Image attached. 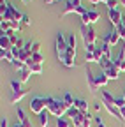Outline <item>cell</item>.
Here are the masks:
<instances>
[{
	"label": "cell",
	"instance_id": "7c38bea8",
	"mask_svg": "<svg viewBox=\"0 0 125 127\" xmlns=\"http://www.w3.org/2000/svg\"><path fill=\"white\" fill-rule=\"evenodd\" d=\"M102 72L109 78V79H116L118 76H120V71L115 67V64H111V65H109V67H106V69H102Z\"/></svg>",
	"mask_w": 125,
	"mask_h": 127
},
{
	"label": "cell",
	"instance_id": "484cf974",
	"mask_svg": "<svg viewBox=\"0 0 125 127\" xmlns=\"http://www.w3.org/2000/svg\"><path fill=\"white\" fill-rule=\"evenodd\" d=\"M62 101H64V102H65V106H67V108L71 109V108L74 106V101H76V99L72 97L71 94H65V95H64V99H62Z\"/></svg>",
	"mask_w": 125,
	"mask_h": 127
},
{
	"label": "cell",
	"instance_id": "3957f363",
	"mask_svg": "<svg viewBox=\"0 0 125 127\" xmlns=\"http://www.w3.org/2000/svg\"><path fill=\"white\" fill-rule=\"evenodd\" d=\"M55 48H56V57H58V60L62 62V60H64V57H65V53H67V50H69V42H67V39L64 37V34H58V35H56Z\"/></svg>",
	"mask_w": 125,
	"mask_h": 127
},
{
	"label": "cell",
	"instance_id": "d590c367",
	"mask_svg": "<svg viewBox=\"0 0 125 127\" xmlns=\"http://www.w3.org/2000/svg\"><path fill=\"white\" fill-rule=\"evenodd\" d=\"M95 124H97V127H106V124L102 122V118H100V117H95Z\"/></svg>",
	"mask_w": 125,
	"mask_h": 127
},
{
	"label": "cell",
	"instance_id": "4dcf8cb0",
	"mask_svg": "<svg viewBox=\"0 0 125 127\" xmlns=\"http://www.w3.org/2000/svg\"><path fill=\"white\" fill-rule=\"evenodd\" d=\"M7 7H9V4H7V0H0V16H2L5 11H7Z\"/></svg>",
	"mask_w": 125,
	"mask_h": 127
},
{
	"label": "cell",
	"instance_id": "d4e9b609",
	"mask_svg": "<svg viewBox=\"0 0 125 127\" xmlns=\"http://www.w3.org/2000/svg\"><path fill=\"white\" fill-rule=\"evenodd\" d=\"M107 81H109V78L100 71V74L97 76V83H99V87H106V85H107Z\"/></svg>",
	"mask_w": 125,
	"mask_h": 127
},
{
	"label": "cell",
	"instance_id": "ffe728a7",
	"mask_svg": "<svg viewBox=\"0 0 125 127\" xmlns=\"http://www.w3.org/2000/svg\"><path fill=\"white\" fill-rule=\"evenodd\" d=\"M18 118H20V122L25 125V127H32V122H30L28 118H26V115H25V111L21 109V108H18Z\"/></svg>",
	"mask_w": 125,
	"mask_h": 127
},
{
	"label": "cell",
	"instance_id": "277c9868",
	"mask_svg": "<svg viewBox=\"0 0 125 127\" xmlns=\"http://www.w3.org/2000/svg\"><path fill=\"white\" fill-rule=\"evenodd\" d=\"M30 111L35 115H41L42 111L46 109V97L44 95H35V97H32V101H30Z\"/></svg>",
	"mask_w": 125,
	"mask_h": 127
},
{
	"label": "cell",
	"instance_id": "f1b7e54d",
	"mask_svg": "<svg viewBox=\"0 0 125 127\" xmlns=\"http://www.w3.org/2000/svg\"><path fill=\"white\" fill-rule=\"evenodd\" d=\"M79 113H81V111L77 109V108H74V106H72V108H71V109L67 111V115H69V118H74V117H77Z\"/></svg>",
	"mask_w": 125,
	"mask_h": 127
},
{
	"label": "cell",
	"instance_id": "2e32d148",
	"mask_svg": "<svg viewBox=\"0 0 125 127\" xmlns=\"http://www.w3.org/2000/svg\"><path fill=\"white\" fill-rule=\"evenodd\" d=\"M25 50H28L32 55H35V53H41V42L39 41H32V42H26L25 44Z\"/></svg>",
	"mask_w": 125,
	"mask_h": 127
},
{
	"label": "cell",
	"instance_id": "e575fe53",
	"mask_svg": "<svg viewBox=\"0 0 125 127\" xmlns=\"http://www.w3.org/2000/svg\"><path fill=\"white\" fill-rule=\"evenodd\" d=\"M32 60H34L35 64H42V62H44V58H42V55H41V53H35V55H32Z\"/></svg>",
	"mask_w": 125,
	"mask_h": 127
},
{
	"label": "cell",
	"instance_id": "5b68a950",
	"mask_svg": "<svg viewBox=\"0 0 125 127\" xmlns=\"http://www.w3.org/2000/svg\"><path fill=\"white\" fill-rule=\"evenodd\" d=\"M81 37H83L85 46L95 44V41H97V34H95V30H93L92 25H83L81 27Z\"/></svg>",
	"mask_w": 125,
	"mask_h": 127
},
{
	"label": "cell",
	"instance_id": "9a60e30c",
	"mask_svg": "<svg viewBox=\"0 0 125 127\" xmlns=\"http://www.w3.org/2000/svg\"><path fill=\"white\" fill-rule=\"evenodd\" d=\"M104 108L109 111V113H111L113 117H116V118H120L122 120V111H120V108L115 104V102H109V104H104Z\"/></svg>",
	"mask_w": 125,
	"mask_h": 127
},
{
	"label": "cell",
	"instance_id": "8fae6325",
	"mask_svg": "<svg viewBox=\"0 0 125 127\" xmlns=\"http://www.w3.org/2000/svg\"><path fill=\"white\" fill-rule=\"evenodd\" d=\"M25 65H26L30 71H32V74H41V72H42V64H35V62L32 60V57L26 60Z\"/></svg>",
	"mask_w": 125,
	"mask_h": 127
},
{
	"label": "cell",
	"instance_id": "ee69618b",
	"mask_svg": "<svg viewBox=\"0 0 125 127\" xmlns=\"http://www.w3.org/2000/svg\"><path fill=\"white\" fill-rule=\"evenodd\" d=\"M120 5H123V7H125V0H120Z\"/></svg>",
	"mask_w": 125,
	"mask_h": 127
},
{
	"label": "cell",
	"instance_id": "1f68e13d",
	"mask_svg": "<svg viewBox=\"0 0 125 127\" xmlns=\"http://www.w3.org/2000/svg\"><path fill=\"white\" fill-rule=\"evenodd\" d=\"M116 32H118L120 39H123V41H125V27H123V25H118V27H116Z\"/></svg>",
	"mask_w": 125,
	"mask_h": 127
},
{
	"label": "cell",
	"instance_id": "7a4b0ae2",
	"mask_svg": "<svg viewBox=\"0 0 125 127\" xmlns=\"http://www.w3.org/2000/svg\"><path fill=\"white\" fill-rule=\"evenodd\" d=\"M88 9L81 4V0H67V4L64 7V11H62V16H67L71 12H77L79 16H83Z\"/></svg>",
	"mask_w": 125,
	"mask_h": 127
},
{
	"label": "cell",
	"instance_id": "60d3db41",
	"mask_svg": "<svg viewBox=\"0 0 125 127\" xmlns=\"http://www.w3.org/2000/svg\"><path fill=\"white\" fill-rule=\"evenodd\" d=\"M44 2H46V5H50V4H53V2H55V0H44Z\"/></svg>",
	"mask_w": 125,
	"mask_h": 127
},
{
	"label": "cell",
	"instance_id": "7bdbcfd3",
	"mask_svg": "<svg viewBox=\"0 0 125 127\" xmlns=\"http://www.w3.org/2000/svg\"><path fill=\"white\" fill-rule=\"evenodd\" d=\"M90 2H92V4H99V2H100V0H90Z\"/></svg>",
	"mask_w": 125,
	"mask_h": 127
},
{
	"label": "cell",
	"instance_id": "603a6c76",
	"mask_svg": "<svg viewBox=\"0 0 125 127\" xmlns=\"http://www.w3.org/2000/svg\"><path fill=\"white\" fill-rule=\"evenodd\" d=\"M109 102H115V97L107 90H102V104H109Z\"/></svg>",
	"mask_w": 125,
	"mask_h": 127
},
{
	"label": "cell",
	"instance_id": "4316f807",
	"mask_svg": "<svg viewBox=\"0 0 125 127\" xmlns=\"http://www.w3.org/2000/svg\"><path fill=\"white\" fill-rule=\"evenodd\" d=\"M56 127H71L69 118H65V117H60V118H56Z\"/></svg>",
	"mask_w": 125,
	"mask_h": 127
},
{
	"label": "cell",
	"instance_id": "f35d334b",
	"mask_svg": "<svg viewBox=\"0 0 125 127\" xmlns=\"http://www.w3.org/2000/svg\"><path fill=\"white\" fill-rule=\"evenodd\" d=\"M120 111H122V122H125V108H122Z\"/></svg>",
	"mask_w": 125,
	"mask_h": 127
},
{
	"label": "cell",
	"instance_id": "836d02e7",
	"mask_svg": "<svg viewBox=\"0 0 125 127\" xmlns=\"http://www.w3.org/2000/svg\"><path fill=\"white\" fill-rule=\"evenodd\" d=\"M106 5H107V9H109V11H111V9H118V0H109Z\"/></svg>",
	"mask_w": 125,
	"mask_h": 127
},
{
	"label": "cell",
	"instance_id": "ba28073f",
	"mask_svg": "<svg viewBox=\"0 0 125 127\" xmlns=\"http://www.w3.org/2000/svg\"><path fill=\"white\" fill-rule=\"evenodd\" d=\"M86 81H88V87H90L92 92H97L100 88L99 83H97V76H93V72H92L90 67H86Z\"/></svg>",
	"mask_w": 125,
	"mask_h": 127
},
{
	"label": "cell",
	"instance_id": "ac0fdd59",
	"mask_svg": "<svg viewBox=\"0 0 125 127\" xmlns=\"http://www.w3.org/2000/svg\"><path fill=\"white\" fill-rule=\"evenodd\" d=\"M0 50H12L11 39H9L5 34H2V35H0Z\"/></svg>",
	"mask_w": 125,
	"mask_h": 127
},
{
	"label": "cell",
	"instance_id": "52a82bcc",
	"mask_svg": "<svg viewBox=\"0 0 125 127\" xmlns=\"http://www.w3.org/2000/svg\"><path fill=\"white\" fill-rule=\"evenodd\" d=\"M99 20H100V12L95 11V9H90V11H86L81 16V23L83 25H93V23H97Z\"/></svg>",
	"mask_w": 125,
	"mask_h": 127
},
{
	"label": "cell",
	"instance_id": "d6986e66",
	"mask_svg": "<svg viewBox=\"0 0 125 127\" xmlns=\"http://www.w3.org/2000/svg\"><path fill=\"white\" fill-rule=\"evenodd\" d=\"M26 95V90H18V92H12L11 94V102L12 104H16V102H20L23 97Z\"/></svg>",
	"mask_w": 125,
	"mask_h": 127
},
{
	"label": "cell",
	"instance_id": "f546056e",
	"mask_svg": "<svg viewBox=\"0 0 125 127\" xmlns=\"http://www.w3.org/2000/svg\"><path fill=\"white\" fill-rule=\"evenodd\" d=\"M11 87H12V92H18V90H23V88H21V83L18 81V79H12V81H11Z\"/></svg>",
	"mask_w": 125,
	"mask_h": 127
},
{
	"label": "cell",
	"instance_id": "44dd1931",
	"mask_svg": "<svg viewBox=\"0 0 125 127\" xmlns=\"http://www.w3.org/2000/svg\"><path fill=\"white\" fill-rule=\"evenodd\" d=\"M74 108H77L83 113V111H88V102L85 101V99H76L74 101Z\"/></svg>",
	"mask_w": 125,
	"mask_h": 127
},
{
	"label": "cell",
	"instance_id": "7dc6e473",
	"mask_svg": "<svg viewBox=\"0 0 125 127\" xmlns=\"http://www.w3.org/2000/svg\"><path fill=\"white\" fill-rule=\"evenodd\" d=\"M23 2H30V0H23Z\"/></svg>",
	"mask_w": 125,
	"mask_h": 127
},
{
	"label": "cell",
	"instance_id": "cb8c5ba5",
	"mask_svg": "<svg viewBox=\"0 0 125 127\" xmlns=\"http://www.w3.org/2000/svg\"><path fill=\"white\" fill-rule=\"evenodd\" d=\"M48 115H50V111H48V109H44L42 113L39 115V122H41V127H46V125H48Z\"/></svg>",
	"mask_w": 125,
	"mask_h": 127
},
{
	"label": "cell",
	"instance_id": "4fadbf2b",
	"mask_svg": "<svg viewBox=\"0 0 125 127\" xmlns=\"http://www.w3.org/2000/svg\"><path fill=\"white\" fill-rule=\"evenodd\" d=\"M95 44H88L85 46V57H86V62H95Z\"/></svg>",
	"mask_w": 125,
	"mask_h": 127
},
{
	"label": "cell",
	"instance_id": "30bf717a",
	"mask_svg": "<svg viewBox=\"0 0 125 127\" xmlns=\"http://www.w3.org/2000/svg\"><path fill=\"white\" fill-rule=\"evenodd\" d=\"M118 41H120V35H118L116 28H115V30H109L107 34H106V37H104V42H107L109 46H116Z\"/></svg>",
	"mask_w": 125,
	"mask_h": 127
},
{
	"label": "cell",
	"instance_id": "b9f144b4",
	"mask_svg": "<svg viewBox=\"0 0 125 127\" xmlns=\"http://www.w3.org/2000/svg\"><path fill=\"white\" fill-rule=\"evenodd\" d=\"M14 127H25V125H23L21 122H18V124H16V125H14Z\"/></svg>",
	"mask_w": 125,
	"mask_h": 127
},
{
	"label": "cell",
	"instance_id": "e0dca14e",
	"mask_svg": "<svg viewBox=\"0 0 125 127\" xmlns=\"http://www.w3.org/2000/svg\"><path fill=\"white\" fill-rule=\"evenodd\" d=\"M0 57H2V60H5V62H9V64H12L14 60H16L12 50H0Z\"/></svg>",
	"mask_w": 125,
	"mask_h": 127
},
{
	"label": "cell",
	"instance_id": "5bb4252c",
	"mask_svg": "<svg viewBox=\"0 0 125 127\" xmlns=\"http://www.w3.org/2000/svg\"><path fill=\"white\" fill-rule=\"evenodd\" d=\"M30 76H32V71L25 65L21 71H18V81H20V83H26L28 79H30Z\"/></svg>",
	"mask_w": 125,
	"mask_h": 127
},
{
	"label": "cell",
	"instance_id": "83f0119b",
	"mask_svg": "<svg viewBox=\"0 0 125 127\" xmlns=\"http://www.w3.org/2000/svg\"><path fill=\"white\" fill-rule=\"evenodd\" d=\"M92 125V115L88 111H83V127H90Z\"/></svg>",
	"mask_w": 125,
	"mask_h": 127
},
{
	"label": "cell",
	"instance_id": "74e56055",
	"mask_svg": "<svg viewBox=\"0 0 125 127\" xmlns=\"http://www.w3.org/2000/svg\"><path fill=\"white\" fill-rule=\"evenodd\" d=\"M0 127H7V118H2V120H0Z\"/></svg>",
	"mask_w": 125,
	"mask_h": 127
},
{
	"label": "cell",
	"instance_id": "f6af8a7d",
	"mask_svg": "<svg viewBox=\"0 0 125 127\" xmlns=\"http://www.w3.org/2000/svg\"><path fill=\"white\" fill-rule=\"evenodd\" d=\"M122 25H123V27H125V16H123V21H122Z\"/></svg>",
	"mask_w": 125,
	"mask_h": 127
},
{
	"label": "cell",
	"instance_id": "8992f818",
	"mask_svg": "<svg viewBox=\"0 0 125 127\" xmlns=\"http://www.w3.org/2000/svg\"><path fill=\"white\" fill-rule=\"evenodd\" d=\"M21 20H23V14H21L16 7H14V5L9 4L7 11L2 14V21H20V23H21Z\"/></svg>",
	"mask_w": 125,
	"mask_h": 127
},
{
	"label": "cell",
	"instance_id": "9c48e42d",
	"mask_svg": "<svg viewBox=\"0 0 125 127\" xmlns=\"http://www.w3.org/2000/svg\"><path fill=\"white\" fill-rule=\"evenodd\" d=\"M109 21L115 25V28H116L118 25H122V21H123L122 11H120V9H111V11H109Z\"/></svg>",
	"mask_w": 125,
	"mask_h": 127
},
{
	"label": "cell",
	"instance_id": "8d00e7d4",
	"mask_svg": "<svg viewBox=\"0 0 125 127\" xmlns=\"http://www.w3.org/2000/svg\"><path fill=\"white\" fill-rule=\"evenodd\" d=\"M21 23H25V25H32V20H30L26 14H23V20H21Z\"/></svg>",
	"mask_w": 125,
	"mask_h": 127
},
{
	"label": "cell",
	"instance_id": "7402d4cb",
	"mask_svg": "<svg viewBox=\"0 0 125 127\" xmlns=\"http://www.w3.org/2000/svg\"><path fill=\"white\" fill-rule=\"evenodd\" d=\"M100 48H102V55H104V58L113 60V55H111V46H109L107 42H102V44H100Z\"/></svg>",
	"mask_w": 125,
	"mask_h": 127
},
{
	"label": "cell",
	"instance_id": "d6a6232c",
	"mask_svg": "<svg viewBox=\"0 0 125 127\" xmlns=\"http://www.w3.org/2000/svg\"><path fill=\"white\" fill-rule=\"evenodd\" d=\"M115 104L122 109V108H125V99L123 97H115Z\"/></svg>",
	"mask_w": 125,
	"mask_h": 127
},
{
	"label": "cell",
	"instance_id": "ab89813d",
	"mask_svg": "<svg viewBox=\"0 0 125 127\" xmlns=\"http://www.w3.org/2000/svg\"><path fill=\"white\" fill-rule=\"evenodd\" d=\"M100 104H102V102H95V104H93V108H95V109L99 111V109H100Z\"/></svg>",
	"mask_w": 125,
	"mask_h": 127
},
{
	"label": "cell",
	"instance_id": "bcb514c9",
	"mask_svg": "<svg viewBox=\"0 0 125 127\" xmlns=\"http://www.w3.org/2000/svg\"><path fill=\"white\" fill-rule=\"evenodd\" d=\"M122 97H123V99H125V92H123V95H122Z\"/></svg>",
	"mask_w": 125,
	"mask_h": 127
},
{
	"label": "cell",
	"instance_id": "6da1fadb",
	"mask_svg": "<svg viewBox=\"0 0 125 127\" xmlns=\"http://www.w3.org/2000/svg\"><path fill=\"white\" fill-rule=\"evenodd\" d=\"M46 109H48L51 115H55L56 118L64 117V113H67V111H69V108L65 106L64 101L55 99V97H46Z\"/></svg>",
	"mask_w": 125,
	"mask_h": 127
}]
</instances>
